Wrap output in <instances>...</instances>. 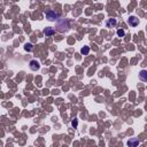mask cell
Here are the masks:
<instances>
[{
    "label": "cell",
    "instance_id": "1",
    "mask_svg": "<svg viewBox=\"0 0 147 147\" xmlns=\"http://www.w3.org/2000/svg\"><path fill=\"white\" fill-rule=\"evenodd\" d=\"M69 29V24H68L67 20H61L58 24V30L60 32H63V31H67Z\"/></svg>",
    "mask_w": 147,
    "mask_h": 147
},
{
    "label": "cell",
    "instance_id": "2",
    "mask_svg": "<svg viewBox=\"0 0 147 147\" xmlns=\"http://www.w3.org/2000/svg\"><path fill=\"white\" fill-rule=\"evenodd\" d=\"M45 15H46V19H47L48 21H55V20L59 19V14L55 13V12L52 11V9H50V11L46 12Z\"/></svg>",
    "mask_w": 147,
    "mask_h": 147
},
{
    "label": "cell",
    "instance_id": "3",
    "mask_svg": "<svg viewBox=\"0 0 147 147\" xmlns=\"http://www.w3.org/2000/svg\"><path fill=\"white\" fill-rule=\"evenodd\" d=\"M140 144V141L138 140L137 138H131L128 140V143H126V145L129 147H138V145Z\"/></svg>",
    "mask_w": 147,
    "mask_h": 147
},
{
    "label": "cell",
    "instance_id": "4",
    "mask_svg": "<svg viewBox=\"0 0 147 147\" xmlns=\"http://www.w3.org/2000/svg\"><path fill=\"white\" fill-rule=\"evenodd\" d=\"M40 68V63L37 60H31L30 61V69L33 70V71H37V70Z\"/></svg>",
    "mask_w": 147,
    "mask_h": 147
},
{
    "label": "cell",
    "instance_id": "5",
    "mask_svg": "<svg viewBox=\"0 0 147 147\" xmlns=\"http://www.w3.org/2000/svg\"><path fill=\"white\" fill-rule=\"evenodd\" d=\"M128 23H129V25H131V26H137L139 24V20H138V17H136V16H130L128 20Z\"/></svg>",
    "mask_w": 147,
    "mask_h": 147
},
{
    "label": "cell",
    "instance_id": "6",
    "mask_svg": "<svg viewBox=\"0 0 147 147\" xmlns=\"http://www.w3.org/2000/svg\"><path fill=\"white\" fill-rule=\"evenodd\" d=\"M44 33H45L46 37L53 36L55 33V29L52 28V26H47V28H45V30H44Z\"/></svg>",
    "mask_w": 147,
    "mask_h": 147
},
{
    "label": "cell",
    "instance_id": "7",
    "mask_svg": "<svg viewBox=\"0 0 147 147\" xmlns=\"http://www.w3.org/2000/svg\"><path fill=\"white\" fill-rule=\"evenodd\" d=\"M139 78L143 82H147V70H140L139 72Z\"/></svg>",
    "mask_w": 147,
    "mask_h": 147
},
{
    "label": "cell",
    "instance_id": "8",
    "mask_svg": "<svg viewBox=\"0 0 147 147\" xmlns=\"http://www.w3.org/2000/svg\"><path fill=\"white\" fill-rule=\"evenodd\" d=\"M116 25V20L115 19H109L108 21L106 22V26L107 28H110V26H114Z\"/></svg>",
    "mask_w": 147,
    "mask_h": 147
},
{
    "label": "cell",
    "instance_id": "9",
    "mask_svg": "<svg viewBox=\"0 0 147 147\" xmlns=\"http://www.w3.org/2000/svg\"><path fill=\"white\" fill-rule=\"evenodd\" d=\"M89 52H90V47H89V46H84V47L80 50V53H82L83 55H87V54H89Z\"/></svg>",
    "mask_w": 147,
    "mask_h": 147
},
{
    "label": "cell",
    "instance_id": "10",
    "mask_svg": "<svg viewBox=\"0 0 147 147\" xmlns=\"http://www.w3.org/2000/svg\"><path fill=\"white\" fill-rule=\"evenodd\" d=\"M24 50H25L26 52H31V51L33 50V46H32V44H30V43L25 44V46H24Z\"/></svg>",
    "mask_w": 147,
    "mask_h": 147
},
{
    "label": "cell",
    "instance_id": "11",
    "mask_svg": "<svg viewBox=\"0 0 147 147\" xmlns=\"http://www.w3.org/2000/svg\"><path fill=\"white\" fill-rule=\"evenodd\" d=\"M117 35L120 37H124L125 36V31H124L123 29H120V30H117Z\"/></svg>",
    "mask_w": 147,
    "mask_h": 147
},
{
    "label": "cell",
    "instance_id": "12",
    "mask_svg": "<svg viewBox=\"0 0 147 147\" xmlns=\"http://www.w3.org/2000/svg\"><path fill=\"white\" fill-rule=\"evenodd\" d=\"M77 124H78V121H77V120H74V121L71 122V125L74 126V128H77Z\"/></svg>",
    "mask_w": 147,
    "mask_h": 147
}]
</instances>
